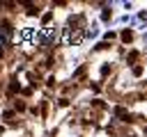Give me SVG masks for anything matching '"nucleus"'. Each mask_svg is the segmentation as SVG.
I'll use <instances>...</instances> for the list:
<instances>
[{"instance_id": "1", "label": "nucleus", "mask_w": 147, "mask_h": 137, "mask_svg": "<svg viewBox=\"0 0 147 137\" xmlns=\"http://www.w3.org/2000/svg\"><path fill=\"white\" fill-rule=\"evenodd\" d=\"M14 110L23 112V110H25V103H23V100H14Z\"/></svg>"}]
</instances>
